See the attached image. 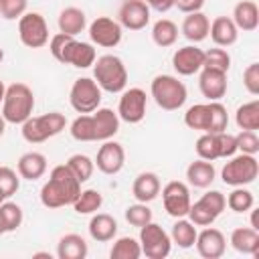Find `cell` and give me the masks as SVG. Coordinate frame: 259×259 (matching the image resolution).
Instances as JSON below:
<instances>
[{
    "label": "cell",
    "mask_w": 259,
    "mask_h": 259,
    "mask_svg": "<svg viewBox=\"0 0 259 259\" xmlns=\"http://www.w3.org/2000/svg\"><path fill=\"white\" fill-rule=\"evenodd\" d=\"M81 192V182L73 176L67 164H59L51 170L49 180L40 188V202L47 208H61L73 204Z\"/></svg>",
    "instance_id": "cell-1"
},
{
    "label": "cell",
    "mask_w": 259,
    "mask_h": 259,
    "mask_svg": "<svg viewBox=\"0 0 259 259\" xmlns=\"http://www.w3.org/2000/svg\"><path fill=\"white\" fill-rule=\"evenodd\" d=\"M49 51L51 55L63 63V65H73L77 69H87L95 63L97 59V53L93 49V45L89 42H81V40H75V36H69V34H63V32H57L55 36H51L49 40Z\"/></svg>",
    "instance_id": "cell-2"
},
{
    "label": "cell",
    "mask_w": 259,
    "mask_h": 259,
    "mask_svg": "<svg viewBox=\"0 0 259 259\" xmlns=\"http://www.w3.org/2000/svg\"><path fill=\"white\" fill-rule=\"evenodd\" d=\"M184 123L190 130H198L202 134H221V132H227L229 113L221 101L196 103L186 109Z\"/></svg>",
    "instance_id": "cell-3"
},
{
    "label": "cell",
    "mask_w": 259,
    "mask_h": 259,
    "mask_svg": "<svg viewBox=\"0 0 259 259\" xmlns=\"http://www.w3.org/2000/svg\"><path fill=\"white\" fill-rule=\"evenodd\" d=\"M34 109V93L26 83H12L6 87L2 99V117L6 123H24Z\"/></svg>",
    "instance_id": "cell-4"
},
{
    "label": "cell",
    "mask_w": 259,
    "mask_h": 259,
    "mask_svg": "<svg viewBox=\"0 0 259 259\" xmlns=\"http://www.w3.org/2000/svg\"><path fill=\"white\" fill-rule=\"evenodd\" d=\"M93 79L107 93H121L127 85V69L115 55H103L93 63Z\"/></svg>",
    "instance_id": "cell-5"
},
{
    "label": "cell",
    "mask_w": 259,
    "mask_h": 259,
    "mask_svg": "<svg viewBox=\"0 0 259 259\" xmlns=\"http://www.w3.org/2000/svg\"><path fill=\"white\" fill-rule=\"evenodd\" d=\"M150 93L156 101L158 107L166 109V111H176L186 103L188 91L186 85L182 81H178V77L174 75H158L152 79L150 85Z\"/></svg>",
    "instance_id": "cell-6"
},
{
    "label": "cell",
    "mask_w": 259,
    "mask_h": 259,
    "mask_svg": "<svg viewBox=\"0 0 259 259\" xmlns=\"http://www.w3.org/2000/svg\"><path fill=\"white\" fill-rule=\"evenodd\" d=\"M67 125V119L63 113L59 111H51V113H45V115H38V117H28L24 123H22V138L28 142V144H42L47 142L49 138H55L59 136Z\"/></svg>",
    "instance_id": "cell-7"
},
{
    "label": "cell",
    "mask_w": 259,
    "mask_h": 259,
    "mask_svg": "<svg viewBox=\"0 0 259 259\" xmlns=\"http://www.w3.org/2000/svg\"><path fill=\"white\" fill-rule=\"evenodd\" d=\"M259 174V162L251 154H239L231 156V160L223 166V182L229 186H245L251 184Z\"/></svg>",
    "instance_id": "cell-8"
},
{
    "label": "cell",
    "mask_w": 259,
    "mask_h": 259,
    "mask_svg": "<svg viewBox=\"0 0 259 259\" xmlns=\"http://www.w3.org/2000/svg\"><path fill=\"white\" fill-rule=\"evenodd\" d=\"M140 247L148 259H164L172 251V239L160 225L150 221L140 227Z\"/></svg>",
    "instance_id": "cell-9"
},
{
    "label": "cell",
    "mask_w": 259,
    "mask_h": 259,
    "mask_svg": "<svg viewBox=\"0 0 259 259\" xmlns=\"http://www.w3.org/2000/svg\"><path fill=\"white\" fill-rule=\"evenodd\" d=\"M69 103L77 113H93L101 103V87L95 83V79L79 77L71 87Z\"/></svg>",
    "instance_id": "cell-10"
},
{
    "label": "cell",
    "mask_w": 259,
    "mask_h": 259,
    "mask_svg": "<svg viewBox=\"0 0 259 259\" xmlns=\"http://www.w3.org/2000/svg\"><path fill=\"white\" fill-rule=\"evenodd\" d=\"M18 38L28 49H40L49 42V26L42 14L24 12L18 18Z\"/></svg>",
    "instance_id": "cell-11"
},
{
    "label": "cell",
    "mask_w": 259,
    "mask_h": 259,
    "mask_svg": "<svg viewBox=\"0 0 259 259\" xmlns=\"http://www.w3.org/2000/svg\"><path fill=\"white\" fill-rule=\"evenodd\" d=\"M146 105H148V97L144 89L140 87L123 89L117 105V115L125 123H140L146 117Z\"/></svg>",
    "instance_id": "cell-12"
},
{
    "label": "cell",
    "mask_w": 259,
    "mask_h": 259,
    "mask_svg": "<svg viewBox=\"0 0 259 259\" xmlns=\"http://www.w3.org/2000/svg\"><path fill=\"white\" fill-rule=\"evenodd\" d=\"M162 202H164V210L174 217V219H182L188 214V208L192 204L190 200V190L184 182L180 180H172L162 188Z\"/></svg>",
    "instance_id": "cell-13"
},
{
    "label": "cell",
    "mask_w": 259,
    "mask_h": 259,
    "mask_svg": "<svg viewBox=\"0 0 259 259\" xmlns=\"http://www.w3.org/2000/svg\"><path fill=\"white\" fill-rule=\"evenodd\" d=\"M121 24L109 16H97L89 24V38L97 47L103 49H113L121 42Z\"/></svg>",
    "instance_id": "cell-14"
},
{
    "label": "cell",
    "mask_w": 259,
    "mask_h": 259,
    "mask_svg": "<svg viewBox=\"0 0 259 259\" xmlns=\"http://www.w3.org/2000/svg\"><path fill=\"white\" fill-rule=\"evenodd\" d=\"M123 162H125V150L121 144L117 142H111V140H105L103 146L97 150V158H95V166L99 172L103 174H117L121 168H123Z\"/></svg>",
    "instance_id": "cell-15"
},
{
    "label": "cell",
    "mask_w": 259,
    "mask_h": 259,
    "mask_svg": "<svg viewBox=\"0 0 259 259\" xmlns=\"http://www.w3.org/2000/svg\"><path fill=\"white\" fill-rule=\"evenodd\" d=\"M119 24L127 30H142L150 22V8L144 0H125L119 8Z\"/></svg>",
    "instance_id": "cell-16"
},
{
    "label": "cell",
    "mask_w": 259,
    "mask_h": 259,
    "mask_svg": "<svg viewBox=\"0 0 259 259\" xmlns=\"http://www.w3.org/2000/svg\"><path fill=\"white\" fill-rule=\"evenodd\" d=\"M202 65H204V51L194 45H186L172 55V67L182 77H190L198 73Z\"/></svg>",
    "instance_id": "cell-17"
},
{
    "label": "cell",
    "mask_w": 259,
    "mask_h": 259,
    "mask_svg": "<svg viewBox=\"0 0 259 259\" xmlns=\"http://www.w3.org/2000/svg\"><path fill=\"white\" fill-rule=\"evenodd\" d=\"M196 251L200 257L204 259H219L225 255V249H227V239L225 235L214 229V227H206L202 229L198 235H196Z\"/></svg>",
    "instance_id": "cell-18"
},
{
    "label": "cell",
    "mask_w": 259,
    "mask_h": 259,
    "mask_svg": "<svg viewBox=\"0 0 259 259\" xmlns=\"http://www.w3.org/2000/svg\"><path fill=\"white\" fill-rule=\"evenodd\" d=\"M198 73H200L198 75L200 93L208 101H221L227 93V73L217 69H206V67H202Z\"/></svg>",
    "instance_id": "cell-19"
},
{
    "label": "cell",
    "mask_w": 259,
    "mask_h": 259,
    "mask_svg": "<svg viewBox=\"0 0 259 259\" xmlns=\"http://www.w3.org/2000/svg\"><path fill=\"white\" fill-rule=\"evenodd\" d=\"M93 123H95V142L111 140L119 132V115L109 107H97L93 113Z\"/></svg>",
    "instance_id": "cell-20"
},
{
    "label": "cell",
    "mask_w": 259,
    "mask_h": 259,
    "mask_svg": "<svg viewBox=\"0 0 259 259\" xmlns=\"http://www.w3.org/2000/svg\"><path fill=\"white\" fill-rule=\"evenodd\" d=\"M208 34H210V38H212V42L217 47H231L239 38V28L235 26L233 18H229V16H217L210 22Z\"/></svg>",
    "instance_id": "cell-21"
},
{
    "label": "cell",
    "mask_w": 259,
    "mask_h": 259,
    "mask_svg": "<svg viewBox=\"0 0 259 259\" xmlns=\"http://www.w3.org/2000/svg\"><path fill=\"white\" fill-rule=\"evenodd\" d=\"M233 22L239 30L251 32L259 26V8L253 0H241L233 8Z\"/></svg>",
    "instance_id": "cell-22"
},
{
    "label": "cell",
    "mask_w": 259,
    "mask_h": 259,
    "mask_svg": "<svg viewBox=\"0 0 259 259\" xmlns=\"http://www.w3.org/2000/svg\"><path fill=\"white\" fill-rule=\"evenodd\" d=\"M208 28H210V20L206 18V14L198 12H190L184 16L180 32L190 40V42H202L208 36Z\"/></svg>",
    "instance_id": "cell-23"
},
{
    "label": "cell",
    "mask_w": 259,
    "mask_h": 259,
    "mask_svg": "<svg viewBox=\"0 0 259 259\" xmlns=\"http://www.w3.org/2000/svg\"><path fill=\"white\" fill-rule=\"evenodd\" d=\"M132 194L138 202H152L160 194V178L154 172H142L132 184Z\"/></svg>",
    "instance_id": "cell-24"
},
{
    "label": "cell",
    "mask_w": 259,
    "mask_h": 259,
    "mask_svg": "<svg viewBox=\"0 0 259 259\" xmlns=\"http://www.w3.org/2000/svg\"><path fill=\"white\" fill-rule=\"evenodd\" d=\"M89 235L97 243H107L117 235V221L107 212H95L89 221Z\"/></svg>",
    "instance_id": "cell-25"
},
{
    "label": "cell",
    "mask_w": 259,
    "mask_h": 259,
    "mask_svg": "<svg viewBox=\"0 0 259 259\" xmlns=\"http://www.w3.org/2000/svg\"><path fill=\"white\" fill-rule=\"evenodd\" d=\"M231 245L235 251L243 253V255H259V231H255L253 227H237L231 233Z\"/></svg>",
    "instance_id": "cell-26"
},
{
    "label": "cell",
    "mask_w": 259,
    "mask_h": 259,
    "mask_svg": "<svg viewBox=\"0 0 259 259\" xmlns=\"http://www.w3.org/2000/svg\"><path fill=\"white\" fill-rule=\"evenodd\" d=\"M18 176L24 180H38L47 172V158L40 152H26L18 158Z\"/></svg>",
    "instance_id": "cell-27"
},
{
    "label": "cell",
    "mask_w": 259,
    "mask_h": 259,
    "mask_svg": "<svg viewBox=\"0 0 259 259\" xmlns=\"http://www.w3.org/2000/svg\"><path fill=\"white\" fill-rule=\"evenodd\" d=\"M87 253H89L87 241L77 233L63 235L57 243V257L59 259H85Z\"/></svg>",
    "instance_id": "cell-28"
},
{
    "label": "cell",
    "mask_w": 259,
    "mask_h": 259,
    "mask_svg": "<svg viewBox=\"0 0 259 259\" xmlns=\"http://www.w3.org/2000/svg\"><path fill=\"white\" fill-rule=\"evenodd\" d=\"M214 176H217V172H214L212 162L202 160V158L190 162L186 168V178L194 188H208L214 182Z\"/></svg>",
    "instance_id": "cell-29"
},
{
    "label": "cell",
    "mask_w": 259,
    "mask_h": 259,
    "mask_svg": "<svg viewBox=\"0 0 259 259\" xmlns=\"http://www.w3.org/2000/svg\"><path fill=\"white\" fill-rule=\"evenodd\" d=\"M59 32L63 34H69V36H77L79 32L85 30L87 26V16L81 8H75V6H69V8H63L61 14H59Z\"/></svg>",
    "instance_id": "cell-30"
},
{
    "label": "cell",
    "mask_w": 259,
    "mask_h": 259,
    "mask_svg": "<svg viewBox=\"0 0 259 259\" xmlns=\"http://www.w3.org/2000/svg\"><path fill=\"white\" fill-rule=\"evenodd\" d=\"M196 235H198L196 225L190 223V221L184 219V217L178 219V221L172 225V231H170V239H172V243L178 245L180 249H190V247H194V243H196Z\"/></svg>",
    "instance_id": "cell-31"
},
{
    "label": "cell",
    "mask_w": 259,
    "mask_h": 259,
    "mask_svg": "<svg viewBox=\"0 0 259 259\" xmlns=\"http://www.w3.org/2000/svg\"><path fill=\"white\" fill-rule=\"evenodd\" d=\"M152 40L162 49L164 47H172L178 40V26L168 18L156 20L154 26H152Z\"/></svg>",
    "instance_id": "cell-32"
},
{
    "label": "cell",
    "mask_w": 259,
    "mask_h": 259,
    "mask_svg": "<svg viewBox=\"0 0 259 259\" xmlns=\"http://www.w3.org/2000/svg\"><path fill=\"white\" fill-rule=\"evenodd\" d=\"M101 204H103L101 192L95 190V188H87V190L79 192V196L73 202V208H75L77 214H93L101 208Z\"/></svg>",
    "instance_id": "cell-33"
},
{
    "label": "cell",
    "mask_w": 259,
    "mask_h": 259,
    "mask_svg": "<svg viewBox=\"0 0 259 259\" xmlns=\"http://www.w3.org/2000/svg\"><path fill=\"white\" fill-rule=\"evenodd\" d=\"M235 121H237L239 130L257 132L259 130V101L253 99L249 103H243L235 113Z\"/></svg>",
    "instance_id": "cell-34"
},
{
    "label": "cell",
    "mask_w": 259,
    "mask_h": 259,
    "mask_svg": "<svg viewBox=\"0 0 259 259\" xmlns=\"http://www.w3.org/2000/svg\"><path fill=\"white\" fill-rule=\"evenodd\" d=\"M69 132H71L73 140H77V142H95V123H93V115L81 113L79 117L73 119Z\"/></svg>",
    "instance_id": "cell-35"
},
{
    "label": "cell",
    "mask_w": 259,
    "mask_h": 259,
    "mask_svg": "<svg viewBox=\"0 0 259 259\" xmlns=\"http://www.w3.org/2000/svg\"><path fill=\"white\" fill-rule=\"evenodd\" d=\"M65 164L69 166V170L73 172V176H75L81 184L87 182V180L93 176V170H95V162H93L89 156H85V154H73Z\"/></svg>",
    "instance_id": "cell-36"
},
{
    "label": "cell",
    "mask_w": 259,
    "mask_h": 259,
    "mask_svg": "<svg viewBox=\"0 0 259 259\" xmlns=\"http://www.w3.org/2000/svg\"><path fill=\"white\" fill-rule=\"evenodd\" d=\"M140 255H142V247L140 241H136L134 237H119L109 251L111 259H138Z\"/></svg>",
    "instance_id": "cell-37"
},
{
    "label": "cell",
    "mask_w": 259,
    "mask_h": 259,
    "mask_svg": "<svg viewBox=\"0 0 259 259\" xmlns=\"http://www.w3.org/2000/svg\"><path fill=\"white\" fill-rule=\"evenodd\" d=\"M227 200V206L233 210V212H247L255 206V196L251 190L243 188V186H235V190L225 198Z\"/></svg>",
    "instance_id": "cell-38"
},
{
    "label": "cell",
    "mask_w": 259,
    "mask_h": 259,
    "mask_svg": "<svg viewBox=\"0 0 259 259\" xmlns=\"http://www.w3.org/2000/svg\"><path fill=\"white\" fill-rule=\"evenodd\" d=\"M196 154L198 158L202 160H217L221 158V146H219V134H202L198 140H196Z\"/></svg>",
    "instance_id": "cell-39"
},
{
    "label": "cell",
    "mask_w": 259,
    "mask_h": 259,
    "mask_svg": "<svg viewBox=\"0 0 259 259\" xmlns=\"http://www.w3.org/2000/svg\"><path fill=\"white\" fill-rule=\"evenodd\" d=\"M202 67H206V69H217V71L227 73L229 67H231V55H229L225 49H221V47L210 49V51H204V65H202Z\"/></svg>",
    "instance_id": "cell-40"
},
{
    "label": "cell",
    "mask_w": 259,
    "mask_h": 259,
    "mask_svg": "<svg viewBox=\"0 0 259 259\" xmlns=\"http://www.w3.org/2000/svg\"><path fill=\"white\" fill-rule=\"evenodd\" d=\"M125 221L132 225V227H144L146 223L152 221V210L148 208L146 202H136V204H130L125 208Z\"/></svg>",
    "instance_id": "cell-41"
},
{
    "label": "cell",
    "mask_w": 259,
    "mask_h": 259,
    "mask_svg": "<svg viewBox=\"0 0 259 259\" xmlns=\"http://www.w3.org/2000/svg\"><path fill=\"white\" fill-rule=\"evenodd\" d=\"M0 212L4 217V223H6V231L12 233L16 231L20 225H22V208L16 204V202H10V200H4L0 204Z\"/></svg>",
    "instance_id": "cell-42"
},
{
    "label": "cell",
    "mask_w": 259,
    "mask_h": 259,
    "mask_svg": "<svg viewBox=\"0 0 259 259\" xmlns=\"http://www.w3.org/2000/svg\"><path fill=\"white\" fill-rule=\"evenodd\" d=\"M198 202H200L206 210H210L214 217H221V212H223L225 206H227L225 194L219 192V190H208V192H204V194L198 198Z\"/></svg>",
    "instance_id": "cell-43"
},
{
    "label": "cell",
    "mask_w": 259,
    "mask_h": 259,
    "mask_svg": "<svg viewBox=\"0 0 259 259\" xmlns=\"http://www.w3.org/2000/svg\"><path fill=\"white\" fill-rule=\"evenodd\" d=\"M235 138H237V150H241V154H251V156H255V154L259 152V138H257V132L241 130V134H237Z\"/></svg>",
    "instance_id": "cell-44"
},
{
    "label": "cell",
    "mask_w": 259,
    "mask_h": 259,
    "mask_svg": "<svg viewBox=\"0 0 259 259\" xmlns=\"http://www.w3.org/2000/svg\"><path fill=\"white\" fill-rule=\"evenodd\" d=\"M18 186H20L18 174L12 168H8V166H0V188H2L4 196L10 198L18 190Z\"/></svg>",
    "instance_id": "cell-45"
},
{
    "label": "cell",
    "mask_w": 259,
    "mask_h": 259,
    "mask_svg": "<svg viewBox=\"0 0 259 259\" xmlns=\"http://www.w3.org/2000/svg\"><path fill=\"white\" fill-rule=\"evenodd\" d=\"M28 0H0V14L6 20H16L26 12Z\"/></svg>",
    "instance_id": "cell-46"
},
{
    "label": "cell",
    "mask_w": 259,
    "mask_h": 259,
    "mask_svg": "<svg viewBox=\"0 0 259 259\" xmlns=\"http://www.w3.org/2000/svg\"><path fill=\"white\" fill-rule=\"evenodd\" d=\"M243 85L251 95H259V63H251L243 71Z\"/></svg>",
    "instance_id": "cell-47"
},
{
    "label": "cell",
    "mask_w": 259,
    "mask_h": 259,
    "mask_svg": "<svg viewBox=\"0 0 259 259\" xmlns=\"http://www.w3.org/2000/svg\"><path fill=\"white\" fill-rule=\"evenodd\" d=\"M219 146H221V158H231L235 156L237 150V138L229 132H221L219 134Z\"/></svg>",
    "instance_id": "cell-48"
},
{
    "label": "cell",
    "mask_w": 259,
    "mask_h": 259,
    "mask_svg": "<svg viewBox=\"0 0 259 259\" xmlns=\"http://www.w3.org/2000/svg\"><path fill=\"white\" fill-rule=\"evenodd\" d=\"M174 6L184 12V14H190V12H198L202 6H204V0H174Z\"/></svg>",
    "instance_id": "cell-49"
},
{
    "label": "cell",
    "mask_w": 259,
    "mask_h": 259,
    "mask_svg": "<svg viewBox=\"0 0 259 259\" xmlns=\"http://www.w3.org/2000/svg\"><path fill=\"white\" fill-rule=\"evenodd\" d=\"M148 4V8L156 10V12H168L174 6V0H144Z\"/></svg>",
    "instance_id": "cell-50"
},
{
    "label": "cell",
    "mask_w": 259,
    "mask_h": 259,
    "mask_svg": "<svg viewBox=\"0 0 259 259\" xmlns=\"http://www.w3.org/2000/svg\"><path fill=\"white\" fill-rule=\"evenodd\" d=\"M251 227H253L255 231H259V223H257V210H253V208H251Z\"/></svg>",
    "instance_id": "cell-51"
},
{
    "label": "cell",
    "mask_w": 259,
    "mask_h": 259,
    "mask_svg": "<svg viewBox=\"0 0 259 259\" xmlns=\"http://www.w3.org/2000/svg\"><path fill=\"white\" fill-rule=\"evenodd\" d=\"M4 233H8V231H6V223H4V217H2V212H0V235H4Z\"/></svg>",
    "instance_id": "cell-52"
},
{
    "label": "cell",
    "mask_w": 259,
    "mask_h": 259,
    "mask_svg": "<svg viewBox=\"0 0 259 259\" xmlns=\"http://www.w3.org/2000/svg\"><path fill=\"white\" fill-rule=\"evenodd\" d=\"M4 130H6V119H4L2 113H0V138L4 136Z\"/></svg>",
    "instance_id": "cell-53"
},
{
    "label": "cell",
    "mask_w": 259,
    "mask_h": 259,
    "mask_svg": "<svg viewBox=\"0 0 259 259\" xmlns=\"http://www.w3.org/2000/svg\"><path fill=\"white\" fill-rule=\"evenodd\" d=\"M4 93H6V87H4V83H2V79H0V103H2V99H4Z\"/></svg>",
    "instance_id": "cell-54"
},
{
    "label": "cell",
    "mask_w": 259,
    "mask_h": 259,
    "mask_svg": "<svg viewBox=\"0 0 259 259\" xmlns=\"http://www.w3.org/2000/svg\"><path fill=\"white\" fill-rule=\"evenodd\" d=\"M6 200V196H4V192H2V188H0V204Z\"/></svg>",
    "instance_id": "cell-55"
},
{
    "label": "cell",
    "mask_w": 259,
    "mask_h": 259,
    "mask_svg": "<svg viewBox=\"0 0 259 259\" xmlns=\"http://www.w3.org/2000/svg\"><path fill=\"white\" fill-rule=\"evenodd\" d=\"M2 59H4V51L0 49V63H2Z\"/></svg>",
    "instance_id": "cell-56"
}]
</instances>
